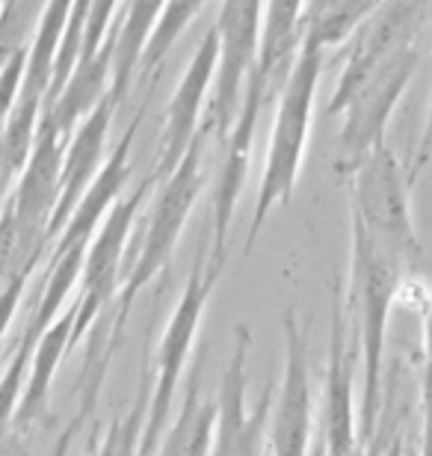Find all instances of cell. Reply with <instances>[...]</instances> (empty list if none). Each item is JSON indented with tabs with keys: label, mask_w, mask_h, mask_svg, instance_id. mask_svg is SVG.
<instances>
[{
	"label": "cell",
	"mask_w": 432,
	"mask_h": 456,
	"mask_svg": "<svg viewBox=\"0 0 432 456\" xmlns=\"http://www.w3.org/2000/svg\"><path fill=\"white\" fill-rule=\"evenodd\" d=\"M409 273L385 255L355 223H349V285L344 308L349 326L358 330L362 346V403H358V442H367L379 424L385 403V335L391 308Z\"/></svg>",
	"instance_id": "1"
},
{
	"label": "cell",
	"mask_w": 432,
	"mask_h": 456,
	"mask_svg": "<svg viewBox=\"0 0 432 456\" xmlns=\"http://www.w3.org/2000/svg\"><path fill=\"white\" fill-rule=\"evenodd\" d=\"M205 149H208V136L199 131V136L190 145V151L183 154V160L175 167L172 175L158 184V196H154L151 211H149V223L143 228V240L134 252L131 270L125 273L116 305L110 308L107 332H104L107 344H113V346L122 344L125 323H127V317H131L136 297H140L154 279L163 276V270L172 264L181 232L192 214V205H196V199L201 196V190H205Z\"/></svg>",
	"instance_id": "2"
},
{
	"label": "cell",
	"mask_w": 432,
	"mask_h": 456,
	"mask_svg": "<svg viewBox=\"0 0 432 456\" xmlns=\"http://www.w3.org/2000/svg\"><path fill=\"white\" fill-rule=\"evenodd\" d=\"M323 60L326 57L320 51H311L302 45L297 66H293L288 84H284L279 102H275L270 151H266L252 223L249 232H246V252L258 243V234L273 208L290 205L293 199L302 169V154H306V142L311 134V113H314V95L320 84V71H323Z\"/></svg>",
	"instance_id": "3"
},
{
	"label": "cell",
	"mask_w": 432,
	"mask_h": 456,
	"mask_svg": "<svg viewBox=\"0 0 432 456\" xmlns=\"http://www.w3.org/2000/svg\"><path fill=\"white\" fill-rule=\"evenodd\" d=\"M349 187V223H355L403 270L418 267L420 240L412 216V181L385 142L344 178Z\"/></svg>",
	"instance_id": "4"
},
{
	"label": "cell",
	"mask_w": 432,
	"mask_h": 456,
	"mask_svg": "<svg viewBox=\"0 0 432 456\" xmlns=\"http://www.w3.org/2000/svg\"><path fill=\"white\" fill-rule=\"evenodd\" d=\"M228 255H210V249L201 246L196 264H192L178 303L172 308V317L163 326V335L154 346L151 362V391H149V415H145V430L140 442V456H151L158 442L163 439L169 427V406L178 391V382L187 368L190 350L196 344L201 317H205L208 299L214 288L223 279Z\"/></svg>",
	"instance_id": "5"
},
{
	"label": "cell",
	"mask_w": 432,
	"mask_h": 456,
	"mask_svg": "<svg viewBox=\"0 0 432 456\" xmlns=\"http://www.w3.org/2000/svg\"><path fill=\"white\" fill-rule=\"evenodd\" d=\"M418 45L394 53L373 75H367L341 102L326 104V116H344L338 134V175L346 178L373 149L385 145V131L403 93L418 71Z\"/></svg>",
	"instance_id": "6"
},
{
	"label": "cell",
	"mask_w": 432,
	"mask_h": 456,
	"mask_svg": "<svg viewBox=\"0 0 432 456\" xmlns=\"http://www.w3.org/2000/svg\"><path fill=\"white\" fill-rule=\"evenodd\" d=\"M261 12V4H223L216 6V18L210 24L216 30L219 53L205 116H201V134L208 140H216V145L232 134L240 113L246 84L258 60Z\"/></svg>",
	"instance_id": "7"
},
{
	"label": "cell",
	"mask_w": 432,
	"mask_h": 456,
	"mask_svg": "<svg viewBox=\"0 0 432 456\" xmlns=\"http://www.w3.org/2000/svg\"><path fill=\"white\" fill-rule=\"evenodd\" d=\"M160 181L151 175L143 181L140 187L131 190L113 211L107 214V220L101 223L95 237L86 246L84 273H80V297H77V321H75V338L71 346L80 344L92 332V326L101 321V314L110 312L116 305L118 285H122V255L131 243L136 216H140L145 199L151 190H158Z\"/></svg>",
	"instance_id": "8"
},
{
	"label": "cell",
	"mask_w": 432,
	"mask_h": 456,
	"mask_svg": "<svg viewBox=\"0 0 432 456\" xmlns=\"http://www.w3.org/2000/svg\"><path fill=\"white\" fill-rule=\"evenodd\" d=\"M252 332L246 323L234 326V350L228 355L223 382L216 391V430L210 456H261L270 412L275 397V382H266L258 403L246 406V364H249Z\"/></svg>",
	"instance_id": "9"
},
{
	"label": "cell",
	"mask_w": 432,
	"mask_h": 456,
	"mask_svg": "<svg viewBox=\"0 0 432 456\" xmlns=\"http://www.w3.org/2000/svg\"><path fill=\"white\" fill-rule=\"evenodd\" d=\"M284 332V370L279 395L273 397L270 412V442L273 456H308L311 421H314V391H311V364H308V335L297 321V314H281Z\"/></svg>",
	"instance_id": "10"
},
{
	"label": "cell",
	"mask_w": 432,
	"mask_h": 456,
	"mask_svg": "<svg viewBox=\"0 0 432 456\" xmlns=\"http://www.w3.org/2000/svg\"><path fill=\"white\" fill-rule=\"evenodd\" d=\"M432 18V6L427 4H376V9L367 15V21L358 27L355 36L344 48V69L338 77V86L326 104L341 102L353 89L362 84L367 75H373L382 62H388L394 53L415 48L418 33Z\"/></svg>",
	"instance_id": "11"
},
{
	"label": "cell",
	"mask_w": 432,
	"mask_h": 456,
	"mask_svg": "<svg viewBox=\"0 0 432 456\" xmlns=\"http://www.w3.org/2000/svg\"><path fill=\"white\" fill-rule=\"evenodd\" d=\"M216 53H219L216 30L208 27V33L201 36L187 69H183L178 86H175L172 102L163 110V134L158 145V158L151 163V175L158 181H167L172 175L175 167L183 160V154L190 151L192 140L201 131V116H205L208 93L216 71Z\"/></svg>",
	"instance_id": "12"
},
{
	"label": "cell",
	"mask_w": 432,
	"mask_h": 456,
	"mask_svg": "<svg viewBox=\"0 0 432 456\" xmlns=\"http://www.w3.org/2000/svg\"><path fill=\"white\" fill-rule=\"evenodd\" d=\"M264 107V86L252 71L232 134L219 142V169L214 181V196H210V255H228V232H232L237 196H240L246 175H249L252 142Z\"/></svg>",
	"instance_id": "13"
},
{
	"label": "cell",
	"mask_w": 432,
	"mask_h": 456,
	"mask_svg": "<svg viewBox=\"0 0 432 456\" xmlns=\"http://www.w3.org/2000/svg\"><path fill=\"white\" fill-rule=\"evenodd\" d=\"M349 317L344 299L332 305L329 368L323 388V456H353L358 448L355 415V350L349 341Z\"/></svg>",
	"instance_id": "14"
},
{
	"label": "cell",
	"mask_w": 432,
	"mask_h": 456,
	"mask_svg": "<svg viewBox=\"0 0 432 456\" xmlns=\"http://www.w3.org/2000/svg\"><path fill=\"white\" fill-rule=\"evenodd\" d=\"M143 116H145V104H140V110H136V116L131 118V125L125 127L122 140H118L116 149L107 154L104 167H101L95 181L89 184L84 199L77 202L75 214H71V220L60 232L57 243L51 246L48 258H57V255L77 249V246H89V240L98 232V223H104L107 214L125 199V187L134 175L131 149H134L136 131H140V125H143Z\"/></svg>",
	"instance_id": "15"
},
{
	"label": "cell",
	"mask_w": 432,
	"mask_h": 456,
	"mask_svg": "<svg viewBox=\"0 0 432 456\" xmlns=\"http://www.w3.org/2000/svg\"><path fill=\"white\" fill-rule=\"evenodd\" d=\"M118 107L113 104V98H104L95 110H92L84 122L77 125V131L69 136L66 145V158H62V184H60V202L57 211L51 216L48 225V240L51 246L57 243L60 232L66 228V223L75 214L77 202L84 199L89 184L95 181L107 160V136L113 127V116Z\"/></svg>",
	"instance_id": "16"
},
{
	"label": "cell",
	"mask_w": 432,
	"mask_h": 456,
	"mask_svg": "<svg viewBox=\"0 0 432 456\" xmlns=\"http://www.w3.org/2000/svg\"><path fill=\"white\" fill-rule=\"evenodd\" d=\"M302 51V4H266L261 12V39L255 77L264 86V102H279Z\"/></svg>",
	"instance_id": "17"
},
{
	"label": "cell",
	"mask_w": 432,
	"mask_h": 456,
	"mask_svg": "<svg viewBox=\"0 0 432 456\" xmlns=\"http://www.w3.org/2000/svg\"><path fill=\"white\" fill-rule=\"evenodd\" d=\"M75 321H77V308L69 305L57 321H53L45 335L33 346L30 355V373H27L24 382V395L21 403H18L12 430L18 433H30V427L48 418V400H51V386L53 377H57L62 359L71 350V338H75Z\"/></svg>",
	"instance_id": "18"
},
{
	"label": "cell",
	"mask_w": 432,
	"mask_h": 456,
	"mask_svg": "<svg viewBox=\"0 0 432 456\" xmlns=\"http://www.w3.org/2000/svg\"><path fill=\"white\" fill-rule=\"evenodd\" d=\"M110 80H113V27H110L101 51L80 62L66 89L57 95V102L45 107L39 122L51 125L53 131L69 140L77 131V125L110 95Z\"/></svg>",
	"instance_id": "19"
},
{
	"label": "cell",
	"mask_w": 432,
	"mask_h": 456,
	"mask_svg": "<svg viewBox=\"0 0 432 456\" xmlns=\"http://www.w3.org/2000/svg\"><path fill=\"white\" fill-rule=\"evenodd\" d=\"M163 4H122L113 21V80H110V98L113 104H125L127 89L140 75V62L149 45Z\"/></svg>",
	"instance_id": "20"
},
{
	"label": "cell",
	"mask_w": 432,
	"mask_h": 456,
	"mask_svg": "<svg viewBox=\"0 0 432 456\" xmlns=\"http://www.w3.org/2000/svg\"><path fill=\"white\" fill-rule=\"evenodd\" d=\"M216 430V400H208L201 395V377L199 368L183 388V400L178 406L172 427H167L163 439L158 442L151 456H210Z\"/></svg>",
	"instance_id": "21"
},
{
	"label": "cell",
	"mask_w": 432,
	"mask_h": 456,
	"mask_svg": "<svg viewBox=\"0 0 432 456\" xmlns=\"http://www.w3.org/2000/svg\"><path fill=\"white\" fill-rule=\"evenodd\" d=\"M376 9L371 0H314L302 4V45L326 57L332 48L349 45L355 30Z\"/></svg>",
	"instance_id": "22"
},
{
	"label": "cell",
	"mask_w": 432,
	"mask_h": 456,
	"mask_svg": "<svg viewBox=\"0 0 432 456\" xmlns=\"http://www.w3.org/2000/svg\"><path fill=\"white\" fill-rule=\"evenodd\" d=\"M205 9V4H163L158 21H154V30L149 36V45H145L143 62H140V75L143 80H149V93L154 89L160 77V69L167 62L169 51L175 48L178 36L187 30V24H192L199 18V12Z\"/></svg>",
	"instance_id": "23"
},
{
	"label": "cell",
	"mask_w": 432,
	"mask_h": 456,
	"mask_svg": "<svg viewBox=\"0 0 432 456\" xmlns=\"http://www.w3.org/2000/svg\"><path fill=\"white\" fill-rule=\"evenodd\" d=\"M149 391L145 386V370L140 377V388L127 415H116L113 424L107 427L104 439L98 442V448H89L86 456H140V442L145 430V415H149Z\"/></svg>",
	"instance_id": "24"
},
{
	"label": "cell",
	"mask_w": 432,
	"mask_h": 456,
	"mask_svg": "<svg viewBox=\"0 0 432 456\" xmlns=\"http://www.w3.org/2000/svg\"><path fill=\"white\" fill-rule=\"evenodd\" d=\"M33 355V346L24 344L21 338H15L12 355H9L4 373H0V439L12 430L18 403L24 395V382H27V362Z\"/></svg>",
	"instance_id": "25"
},
{
	"label": "cell",
	"mask_w": 432,
	"mask_h": 456,
	"mask_svg": "<svg viewBox=\"0 0 432 456\" xmlns=\"http://www.w3.org/2000/svg\"><path fill=\"white\" fill-rule=\"evenodd\" d=\"M400 424H403V406L397 403V377H391V382L385 386V403H382L379 424H376V433L367 442H358L353 456H385L388 444L403 433Z\"/></svg>",
	"instance_id": "26"
},
{
	"label": "cell",
	"mask_w": 432,
	"mask_h": 456,
	"mask_svg": "<svg viewBox=\"0 0 432 456\" xmlns=\"http://www.w3.org/2000/svg\"><path fill=\"white\" fill-rule=\"evenodd\" d=\"M418 456H432V303L424 305V370H420Z\"/></svg>",
	"instance_id": "27"
},
{
	"label": "cell",
	"mask_w": 432,
	"mask_h": 456,
	"mask_svg": "<svg viewBox=\"0 0 432 456\" xmlns=\"http://www.w3.org/2000/svg\"><path fill=\"white\" fill-rule=\"evenodd\" d=\"M30 276H33V273H18V276L9 281L4 290H0V373H4V350H6L9 323H12L18 305H21V297H24Z\"/></svg>",
	"instance_id": "28"
},
{
	"label": "cell",
	"mask_w": 432,
	"mask_h": 456,
	"mask_svg": "<svg viewBox=\"0 0 432 456\" xmlns=\"http://www.w3.org/2000/svg\"><path fill=\"white\" fill-rule=\"evenodd\" d=\"M77 400H80L77 412H75V418L69 421L66 430L60 433V439H57V444H53L51 456H71V448H75V436L80 433V427H84V424L89 421V418H92V412H95V403H98V400H92V397H77Z\"/></svg>",
	"instance_id": "29"
},
{
	"label": "cell",
	"mask_w": 432,
	"mask_h": 456,
	"mask_svg": "<svg viewBox=\"0 0 432 456\" xmlns=\"http://www.w3.org/2000/svg\"><path fill=\"white\" fill-rule=\"evenodd\" d=\"M429 158H432V95H429V107H427L424 134H420V140H418V149H415V158H412V167L406 169L412 184H415V178L420 175V169H424L427 163H429Z\"/></svg>",
	"instance_id": "30"
},
{
	"label": "cell",
	"mask_w": 432,
	"mask_h": 456,
	"mask_svg": "<svg viewBox=\"0 0 432 456\" xmlns=\"http://www.w3.org/2000/svg\"><path fill=\"white\" fill-rule=\"evenodd\" d=\"M406 456H418V444H406Z\"/></svg>",
	"instance_id": "31"
},
{
	"label": "cell",
	"mask_w": 432,
	"mask_h": 456,
	"mask_svg": "<svg viewBox=\"0 0 432 456\" xmlns=\"http://www.w3.org/2000/svg\"><path fill=\"white\" fill-rule=\"evenodd\" d=\"M314 456H323V448H317V453Z\"/></svg>",
	"instance_id": "32"
}]
</instances>
